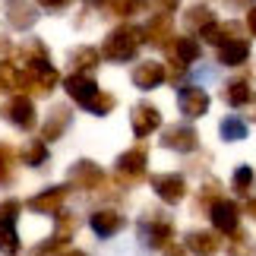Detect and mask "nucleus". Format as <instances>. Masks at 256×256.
Here are the masks:
<instances>
[{
  "label": "nucleus",
  "mask_w": 256,
  "mask_h": 256,
  "mask_svg": "<svg viewBox=\"0 0 256 256\" xmlns=\"http://www.w3.org/2000/svg\"><path fill=\"white\" fill-rule=\"evenodd\" d=\"M250 98H253V88H250L247 80H234V82L224 86V102H228L231 108H244Z\"/></svg>",
  "instance_id": "nucleus-23"
},
{
  "label": "nucleus",
  "mask_w": 256,
  "mask_h": 256,
  "mask_svg": "<svg viewBox=\"0 0 256 256\" xmlns=\"http://www.w3.org/2000/svg\"><path fill=\"white\" fill-rule=\"evenodd\" d=\"M146 162H149V152H146V146H133V149H126L120 158L114 162L117 180H120L124 186L140 184L142 177H146Z\"/></svg>",
  "instance_id": "nucleus-3"
},
{
  "label": "nucleus",
  "mask_w": 256,
  "mask_h": 256,
  "mask_svg": "<svg viewBox=\"0 0 256 256\" xmlns=\"http://www.w3.org/2000/svg\"><path fill=\"white\" fill-rule=\"evenodd\" d=\"M152 190H155V196H158L162 202L177 206L186 196V180L180 174H155L152 177Z\"/></svg>",
  "instance_id": "nucleus-5"
},
{
  "label": "nucleus",
  "mask_w": 256,
  "mask_h": 256,
  "mask_svg": "<svg viewBox=\"0 0 256 256\" xmlns=\"http://www.w3.org/2000/svg\"><path fill=\"white\" fill-rule=\"evenodd\" d=\"M162 142L168 146V149H174V152H193L196 146H200V136H196V130L193 126H168V130L162 133Z\"/></svg>",
  "instance_id": "nucleus-13"
},
{
  "label": "nucleus",
  "mask_w": 256,
  "mask_h": 256,
  "mask_svg": "<svg viewBox=\"0 0 256 256\" xmlns=\"http://www.w3.org/2000/svg\"><path fill=\"white\" fill-rule=\"evenodd\" d=\"M38 4L48 6V10H64L66 4H70V0H38Z\"/></svg>",
  "instance_id": "nucleus-41"
},
{
  "label": "nucleus",
  "mask_w": 256,
  "mask_h": 256,
  "mask_svg": "<svg viewBox=\"0 0 256 256\" xmlns=\"http://www.w3.org/2000/svg\"><path fill=\"white\" fill-rule=\"evenodd\" d=\"M228 4H231V6H240V4H247V6H250L253 0H228Z\"/></svg>",
  "instance_id": "nucleus-46"
},
{
  "label": "nucleus",
  "mask_w": 256,
  "mask_h": 256,
  "mask_svg": "<svg viewBox=\"0 0 256 256\" xmlns=\"http://www.w3.org/2000/svg\"><path fill=\"white\" fill-rule=\"evenodd\" d=\"M70 64L76 66V73H88V70H95L98 66V51L95 48H88V44H82V48H73L70 51Z\"/></svg>",
  "instance_id": "nucleus-25"
},
{
  "label": "nucleus",
  "mask_w": 256,
  "mask_h": 256,
  "mask_svg": "<svg viewBox=\"0 0 256 256\" xmlns=\"http://www.w3.org/2000/svg\"><path fill=\"white\" fill-rule=\"evenodd\" d=\"M222 136L228 142H238V140H244L247 136V124L240 120V117H228V120L222 124Z\"/></svg>",
  "instance_id": "nucleus-33"
},
{
  "label": "nucleus",
  "mask_w": 256,
  "mask_h": 256,
  "mask_svg": "<svg viewBox=\"0 0 256 256\" xmlns=\"http://www.w3.org/2000/svg\"><path fill=\"white\" fill-rule=\"evenodd\" d=\"M26 73H28V82H32V92L35 95H48L57 86V80H60L51 64H48V66H38V70H26Z\"/></svg>",
  "instance_id": "nucleus-21"
},
{
  "label": "nucleus",
  "mask_w": 256,
  "mask_h": 256,
  "mask_svg": "<svg viewBox=\"0 0 256 256\" xmlns=\"http://www.w3.org/2000/svg\"><path fill=\"white\" fill-rule=\"evenodd\" d=\"M218 200H222V184L218 180H206L200 186V206H202V209H212Z\"/></svg>",
  "instance_id": "nucleus-32"
},
{
  "label": "nucleus",
  "mask_w": 256,
  "mask_h": 256,
  "mask_svg": "<svg viewBox=\"0 0 256 256\" xmlns=\"http://www.w3.org/2000/svg\"><path fill=\"white\" fill-rule=\"evenodd\" d=\"M4 117L13 126H19V130H32L35 126V104H32V98H26V95H13L6 102V108H4Z\"/></svg>",
  "instance_id": "nucleus-4"
},
{
  "label": "nucleus",
  "mask_w": 256,
  "mask_h": 256,
  "mask_svg": "<svg viewBox=\"0 0 256 256\" xmlns=\"http://www.w3.org/2000/svg\"><path fill=\"white\" fill-rule=\"evenodd\" d=\"M13 162H16V152L6 142H0V184L13 180Z\"/></svg>",
  "instance_id": "nucleus-31"
},
{
  "label": "nucleus",
  "mask_w": 256,
  "mask_h": 256,
  "mask_svg": "<svg viewBox=\"0 0 256 256\" xmlns=\"http://www.w3.org/2000/svg\"><path fill=\"white\" fill-rule=\"evenodd\" d=\"M247 28L256 35V6H250V10H247Z\"/></svg>",
  "instance_id": "nucleus-42"
},
{
  "label": "nucleus",
  "mask_w": 256,
  "mask_h": 256,
  "mask_svg": "<svg viewBox=\"0 0 256 256\" xmlns=\"http://www.w3.org/2000/svg\"><path fill=\"white\" fill-rule=\"evenodd\" d=\"M0 88H10V92H26V88H32V82H28V73L19 70V66L13 64H0Z\"/></svg>",
  "instance_id": "nucleus-20"
},
{
  "label": "nucleus",
  "mask_w": 256,
  "mask_h": 256,
  "mask_svg": "<svg viewBox=\"0 0 256 256\" xmlns=\"http://www.w3.org/2000/svg\"><path fill=\"white\" fill-rule=\"evenodd\" d=\"M174 51H177V60H180V64L200 60V44H196L193 38H177V42H174Z\"/></svg>",
  "instance_id": "nucleus-30"
},
{
  "label": "nucleus",
  "mask_w": 256,
  "mask_h": 256,
  "mask_svg": "<svg viewBox=\"0 0 256 256\" xmlns=\"http://www.w3.org/2000/svg\"><path fill=\"white\" fill-rule=\"evenodd\" d=\"M212 215V224H215V234H234L238 231V222H240V209H238V202H231V200H218L209 209Z\"/></svg>",
  "instance_id": "nucleus-6"
},
{
  "label": "nucleus",
  "mask_w": 256,
  "mask_h": 256,
  "mask_svg": "<svg viewBox=\"0 0 256 256\" xmlns=\"http://www.w3.org/2000/svg\"><path fill=\"white\" fill-rule=\"evenodd\" d=\"M35 6L28 4V0H10V6H6V22L13 26V28H28L35 22Z\"/></svg>",
  "instance_id": "nucleus-19"
},
{
  "label": "nucleus",
  "mask_w": 256,
  "mask_h": 256,
  "mask_svg": "<svg viewBox=\"0 0 256 256\" xmlns=\"http://www.w3.org/2000/svg\"><path fill=\"white\" fill-rule=\"evenodd\" d=\"M202 38L206 42H212V44H231V42H244V26L240 22H212V26H206L202 28Z\"/></svg>",
  "instance_id": "nucleus-15"
},
{
  "label": "nucleus",
  "mask_w": 256,
  "mask_h": 256,
  "mask_svg": "<svg viewBox=\"0 0 256 256\" xmlns=\"http://www.w3.org/2000/svg\"><path fill=\"white\" fill-rule=\"evenodd\" d=\"M234 190H238V193H244V190H250V184H253V168H250V164H240V168L238 171H234Z\"/></svg>",
  "instance_id": "nucleus-38"
},
{
  "label": "nucleus",
  "mask_w": 256,
  "mask_h": 256,
  "mask_svg": "<svg viewBox=\"0 0 256 256\" xmlns=\"http://www.w3.org/2000/svg\"><path fill=\"white\" fill-rule=\"evenodd\" d=\"M88 224H92V231L98 234V238H114L117 231H124L126 218L117 209H98V212H92Z\"/></svg>",
  "instance_id": "nucleus-12"
},
{
  "label": "nucleus",
  "mask_w": 256,
  "mask_h": 256,
  "mask_svg": "<svg viewBox=\"0 0 256 256\" xmlns=\"http://www.w3.org/2000/svg\"><path fill=\"white\" fill-rule=\"evenodd\" d=\"M177 108H180L184 117H202L209 111V95L200 86H184L180 95H177Z\"/></svg>",
  "instance_id": "nucleus-9"
},
{
  "label": "nucleus",
  "mask_w": 256,
  "mask_h": 256,
  "mask_svg": "<svg viewBox=\"0 0 256 256\" xmlns=\"http://www.w3.org/2000/svg\"><path fill=\"white\" fill-rule=\"evenodd\" d=\"M162 82H164V64H158V60H142V64L133 66V86L155 88V86H162Z\"/></svg>",
  "instance_id": "nucleus-16"
},
{
  "label": "nucleus",
  "mask_w": 256,
  "mask_h": 256,
  "mask_svg": "<svg viewBox=\"0 0 256 256\" xmlns=\"http://www.w3.org/2000/svg\"><path fill=\"white\" fill-rule=\"evenodd\" d=\"M66 196H70V186H48V190H42L38 196L28 200V209L42 212V215H57L60 206L66 202Z\"/></svg>",
  "instance_id": "nucleus-7"
},
{
  "label": "nucleus",
  "mask_w": 256,
  "mask_h": 256,
  "mask_svg": "<svg viewBox=\"0 0 256 256\" xmlns=\"http://www.w3.org/2000/svg\"><path fill=\"white\" fill-rule=\"evenodd\" d=\"M218 247H222V240L215 231H190L186 234V253H193V256H215Z\"/></svg>",
  "instance_id": "nucleus-17"
},
{
  "label": "nucleus",
  "mask_w": 256,
  "mask_h": 256,
  "mask_svg": "<svg viewBox=\"0 0 256 256\" xmlns=\"http://www.w3.org/2000/svg\"><path fill=\"white\" fill-rule=\"evenodd\" d=\"M66 244H70L66 238H57V234H54V238H48V240L38 244V247L32 250V256H66V253H70Z\"/></svg>",
  "instance_id": "nucleus-27"
},
{
  "label": "nucleus",
  "mask_w": 256,
  "mask_h": 256,
  "mask_svg": "<svg viewBox=\"0 0 256 256\" xmlns=\"http://www.w3.org/2000/svg\"><path fill=\"white\" fill-rule=\"evenodd\" d=\"M174 238V224L171 218H164L158 212H146L140 218V240H146V247L152 250H168Z\"/></svg>",
  "instance_id": "nucleus-2"
},
{
  "label": "nucleus",
  "mask_w": 256,
  "mask_h": 256,
  "mask_svg": "<svg viewBox=\"0 0 256 256\" xmlns=\"http://www.w3.org/2000/svg\"><path fill=\"white\" fill-rule=\"evenodd\" d=\"M140 42H142V28L120 26V28H114V32H108L102 54L108 57V60H117V64L133 60L136 51H140Z\"/></svg>",
  "instance_id": "nucleus-1"
},
{
  "label": "nucleus",
  "mask_w": 256,
  "mask_h": 256,
  "mask_svg": "<svg viewBox=\"0 0 256 256\" xmlns=\"http://www.w3.org/2000/svg\"><path fill=\"white\" fill-rule=\"evenodd\" d=\"M247 215H253V218H256V200H250V202H247Z\"/></svg>",
  "instance_id": "nucleus-45"
},
{
  "label": "nucleus",
  "mask_w": 256,
  "mask_h": 256,
  "mask_svg": "<svg viewBox=\"0 0 256 256\" xmlns=\"http://www.w3.org/2000/svg\"><path fill=\"white\" fill-rule=\"evenodd\" d=\"M142 38H146L149 44H155V48H168V44H171V38H174L171 16H168V13L152 16L149 22H146V28H142Z\"/></svg>",
  "instance_id": "nucleus-11"
},
{
  "label": "nucleus",
  "mask_w": 256,
  "mask_h": 256,
  "mask_svg": "<svg viewBox=\"0 0 256 256\" xmlns=\"http://www.w3.org/2000/svg\"><path fill=\"white\" fill-rule=\"evenodd\" d=\"M158 124H162V114H158V108H155V104H136V108H133L130 126H133L136 136L155 133V130H158Z\"/></svg>",
  "instance_id": "nucleus-14"
},
{
  "label": "nucleus",
  "mask_w": 256,
  "mask_h": 256,
  "mask_svg": "<svg viewBox=\"0 0 256 256\" xmlns=\"http://www.w3.org/2000/svg\"><path fill=\"white\" fill-rule=\"evenodd\" d=\"M231 256H253V247H250V238L247 234H240V231H234V240H231V247H228Z\"/></svg>",
  "instance_id": "nucleus-37"
},
{
  "label": "nucleus",
  "mask_w": 256,
  "mask_h": 256,
  "mask_svg": "<svg viewBox=\"0 0 256 256\" xmlns=\"http://www.w3.org/2000/svg\"><path fill=\"white\" fill-rule=\"evenodd\" d=\"M177 4H180V0H158V6H162V13H164V10H174Z\"/></svg>",
  "instance_id": "nucleus-44"
},
{
  "label": "nucleus",
  "mask_w": 256,
  "mask_h": 256,
  "mask_svg": "<svg viewBox=\"0 0 256 256\" xmlns=\"http://www.w3.org/2000/svg\"><path fill=\"white\" fill-rule=\"evenodd\" d=\"M19 209H22L19 200H4V202H0V224H13Z\"/></svg>",
  "instance_id": "nucleus-39"
},
{
  "label": "nucleus",
  "mask_w": 256,
  "mask_h": 256,
  "mask_svg": "<svg viewBox=\"0 0 256 256\" xmlns=\"http://www.w3.org/2000/svg\"><path fill=\"white\" fill-rule=\"evenodd\" d=\"M149 0H111V13L117 16H133V13H142Z\"/></svg>",
  "instance_id": "nucleus-35"
},
{
  "label": "nucleus",
  "mask_w": 256,
  "mask_h": 256,
  "mask_svg": "<svg viewBox=\"0 0 256 256\" xmlns=\"http://www.w3.org/2000/svg\"><path fill=\"white\" fill-rule=\"evenodd\" d=\"M22 162L26 164H32V168H42V164L48 162V146L42 142V140H32V142H26L22 146Z\"/></svg>",
  "instance_id": "nucleus-26"
},
{
  "label": "nucleus",
  "mask_w": 256,
  "mask_h": 256,
  "mask_svg": "<svg viewBox=\"0 0 256 256\" xmlns=\"http://www.w3.org/2000/svg\"><path fill=\"white\" fill-rule=\"evenodd\" d=\"M66 256H88V253H82V250H70Z\"/></svg>",
  "instance_id": "nucleus-47"
},
{
  "label": "nucleus",
  "mask_w": 256,
  "mask_h": 256,
  "mask_svg": "<svg viewBox=\"0 0 256 256\" xmlns=\"http://www.w3.org/2000/svg\"><path fill=\"white\" fill-rule=\"evenodd\" d=\"M114 104H117V98H114V95H108V92H98V98L92 102V108H88V111H92V114H98V117H104V114H111V111H114Z\"/></svg>",
  "instance_id": "nucleus-36"
},
{
  "label": "nucleus",
  "mask_w": 256,
  "mask_h": 256,
  "mask_svg": "<svg viewBox=\"0 0 256 256\" xmlns=\"http://www.w3.org/2000/svg\"><path fill=\"white\" fill-rule=\"evenodd\" d=\"M247 57H250V44L247 42H231V44L218 48V64H224V66H240Z\"/></svg>",
  "instance_id": "nucleus-22"
},
{
  "label": "nucleus",
  "mask_w": 256,
  "mask_h": 256,
  "mask_svg": "<svg viewBox=\"0 0 256 256\" xmlns=\"http://www.w3.org/2000/svg\"><path fill=\"white\" fill-rule=\"evenodd\" d=\"M19 234H16V228L13 224H0V253L4 256H16L19 253Z\"/></svg>",
  "instance_id": "nucleus-28"
},
{
  "label": "nucleus",
  "mask_w": 256,
  "mask_h": 256,
  "mask_svg": "<svg viewBox=\"0 0 256 256\" xmlns=\"http://www.w3.org/2000/svg\"><path fill=\"white\" fill-rule=\"evenodd\" d=\"M22 64H28L26 70H38V66H48V48L38 42V38H32V42L22 44Z\"/></svg>",
  "instance_id": "nucleus-24"
},
{
  "label": "nucleus",
  "mask_w": 256,
  "mask_h": 256,
  "mask_svg": "<svg viewBox=\"0 0 256 256\" xmlns=\"http://www.w3.org/2000/svg\"><path fill=\"white\" fill-rule=\"evenodd\" d=\"M184 19H186V26H190V28H200V32H202L206 26H212V22H215V16H212V10H209V6H190Z\"/></svg>",
  "instance_id": "nucleus-29"
},
{
  "label": "nucleus",
  "mask_w": 256,
  "mask_h": 256,
  "mask_svg": "<svg viewBox=\"0 0 256 256\" xmlns=\"http://www.w3.org/2000/svg\"><path fill=\"white\" fill-rule=\"evenodd\" d=\"M64 88H66V95H70L76 104H82V108H92V102L98 98V92H102V88L95 86V80H88V76H82V73L66 76Z\"/></svg>",
  "instance_id": "nucleus-8"
},
{
  "label": "nucleus",
  "mask_w": 256,
  "mask_h": 256,
  "mask_svg": "<svg viewBox=\"0 0 256 256\" xmlns=\"http://www.w3.org/2000/svg\"><path fill=\"white\" fill-rule=\"evenodd\" d=\"M70 184L80 186V190H98L104 184V171L95 162H76L70 168Z\"/></svg>",
  "instance_id": "nucleus-10"
},
{
  "label": "nucleus",
  "mask_w": 256,
  "mask_h": 256,
  "mask_svg": "<svg viewBox=\"0 0 256 256\" xmlns=\"http://www.w3.org/2000/svg\"><path fill=\"white\" fill-rule=\"evenodd\" d=\"M184 73H186V64H180L177 57H174V60H171L168 66H164V80H180Z\"/></svg>",
  "instance_id": "nucleus-40"
},
{
  "label": "nucleus",
  "mask_w": 256,
  "mask_h": 256,
  "mask_svg": "<svg viewBox=\"0 0 256 256\" xmlns=\"http://www.w3.org/2000/svg\"><path fill=\"white\" fill-rule=\"evenodd\" d=\"M76 228H80V218H76L73 212H57V238H66L70 240Z\"/></svg>",
  "instance_id": "nucleus-34"
},
{
  "label": "nucleus",
  "mask_w": 256,
  "mask_h": 256,
  "mask_svg": "<svg viewBox=\"0 0 256 256\" xmlns=\"http://www.w3.org/2000/svg\"><path fill=\"white\" fill-rule=\"evenodd\" d=\"M66 126H70V108H66V104L51 108V114H48V120H44V126H42V142L60 140Z\"/></svg>",
  "instance_id": "nucleus-18"
},
{
  "label": "nucleus",
  "mask_w": 256,
  "mask_h": 256,
  "mask_svg": "<svg viewBox=\"0 0 256 256\" xmlns=\"http://www.w3.org/2000/svg\"><path fill=\"white\" fill-rule=\"evenodd\" d=\"M164 256H186V250H184V247H177V244H171V247L164 250Z\"/></svg>",
  "instance_id": "nucleus-43"
}]
</instances>
